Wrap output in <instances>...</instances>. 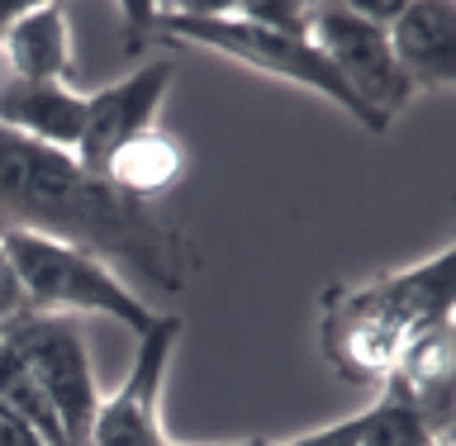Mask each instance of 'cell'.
<instances>
[{
	"instance_id": "6da1fadb",
	"label": "cell",
	"mask_w": 456,
	"mask_h": 446,
	"mask_svg": "<svg viewBox=\"0 0 456 446\" xmlns=\"http://www.w3.org/2000/svg\"><path fill=\"white\" fill-rule=\"evenodd\" d=\"M0 214L5 228H28L67 247L128 266L162 295H181L195 276V247L148 205L91 176L71 152L43 148L0 128Z\"/></svg>"
},
{
	"instance_id": "7a4b0ae2",
	"label": "cell",
	"mask_w": 456,
	"mask_h": 446,
	"mask_svg": "<svg viewBox=\"0 0 456 446\" xmlns=\"http://www.w3.org/2000/svg\"><path fill=\"white\" fill-rule=\"evenodd\" d=\"M447 323H452V247L423 266L399 271V276L356 285V290H333L323 309V352L342 376L385 385L409 337Z\"/></svg>"
},
{
	"instance_id": "3957f363",
	"label": "cell",
	"mask_w": 456,
	"mask_h": 446,
	"mask_svg": "<svg viewBox=\"0 0 456 446\" xmlns=\"http://www.w3.org/2000/svg\"><path fill=\"white\" fill-rule=\"evenodd\" d=\"M128 14L142 20V28H148L152 38L228 53L233 62L252 67V71H266V77H281L290 85H305V91H319L323 100H333L338 109H347L362 128H370V134H385V128H390V119H380L376 109H366L362 100L352 95V85L328 67V57L314 48L309 38L262 28V24L233 14L228 5H128Z\"/></svg>"
},
{
	"instance_id": "277c9868",
	"label": "cell",
	"mask_w": 456,
	"mask_h": 446,
	"mask_svg": "<svg viewBox=\"0 0 456 446\" xmlns=\"http://www.w3.org/2000/svg\"><path fill=\"white\" fill-rule=\"evenodd\" d=\"M0 247H5L14 280H20L24 313H57V319L100 313V319L134 328L138 337L152 333L157 319H162L152 304H142L138 290H128L114 276V266H105L100 256L81 247L28 233V228H0Z\"/></svg>"
},
{
	"instance_id": "5b68a950",
	"label": "cell",
	"mask_w": 456,
	"mask_h": 446,
	"mask_svg": "<svg viewBox=\"0 0 456 446\" xmlns=\"http://www.w3.org/2000/svg\"><path fill=\"white\" fill-rule=\"evenodd\" d=\"M0 337L28 361L67 446H86L91 418L100 409V385L77 323L57 319V313H20V319L0 323Z\"/></svg>"
},
{
	"instance_id": "8992f818",
	"label": "cell",
	"mask_w": 456,
	"mask_h": 446,
	"mask_svg": "<svg viewBox=\"0 0 456 446\" xmlns=\"http://www.w3.org/2000/svg\"><path fill=\"white\" fill-rule=\"evenodd\" d=\"M309 43L328 57V67L352 85V95L380 119L409 105L413 85L395 62L390 34L370 24L352 0H328V5H309Z\"/></svg>"
},
{
	"instance_id": "52a82bcc",
	"label": "cell",
	"mask_w": 456,
	"mask_h": 446,
	"mask_svg": "<svg viewBox=\"0 0 456 446\" xmlns=\"http://www.w3.org/2000/svg\"><path fill=\"white\" fill-rule=\"evenodd\" d=\"M181 342V319L162 313L152 333L138 337V356L128 366L124 385L114 394H100V409L91 418L86 446H162V390H167V366Z\"/></svg>"
},
{
	"instance_id": "ba28073f",
	"label": "cell",
	"mask_w": 456,
	"mask_h": 446,
	"mask_svg": "<svg viewBox=\"0 0 456 446\" xmlns=\"http://www.w3.org/2000/svg\"><path fill=\"white\" fill-rule=\"evenodd\" d=\"M171 81H176V62H142L138 71H128L124 81L86 95V128H81V142L71 157H77L91 176H100L105 162L128 138H138L152 128Z\"/></svg>"
},
{
	"instance_id": "9c48e42d",
	"label": "cell",
	"mask_w": 456,
	"mask_h": 446,
	"mask_svg": "<svg viewBox=\"0 0 456 446\" xmlns=\"http://www.w3.org/2000/svg\"><path fill=\"white\" fill-rule=\"evenodd\" d=\"M0 128L57 152H77L86 128V95L67 81H14L0 77Z\"/></svg>"
},
{
	"instance_id": "30bf717a",
	"label": "cell",
	"mask_w": 456,
	"mask_h": 446,
	"mask_svg": "<svg viewBox=\"0 0 456 446\" xmlns=\"http://www.w3.org/2000/svg\"><path fill=\"white\" fill-rule=\"evenodd\" d=\"M395 48L399 71L409 85H456V5L447 0H413L399 10V20L385 28Z\"/></svg>"
},
{
	"instance_id": "8fae6325",
	"label": "cell",
	"mask_w": 456,
	"mask_h": 446,
	"mask_svg": "<svg viewBox=\"0 0 456 446\" xmlns=\"http://www.w3.org/2000/svg\"><path fill=\"white\" fill-rule=\"evenodd\" d=\"M0 62L14 81H67L71 71V34H67V10L34 0L28 14L0 38Z\"/></svg>"
},
{
	"instance_id": "7c38bea8",
	"label": "cell",
	"mask_w": 456,
	"mask_h": 446,
	"mask_svg": "<svg viewBox=\"0 0 456 446\" xmlns=\"http://www.w3.org/2000/svg\"><path fill=\"white\" fill-rule=\"evenodd\" d=\"M185 171V148L171 134H157V128H148V134L128 138L119 152L105 162V171H100V181H110L119 195L138 199V205H148V199L167 195L171 185L181 181Z\"/></svg>"
},
{
	"instance_id": "4fadbf2b",
	"label": "cell",
	"mask_w": 456,
	"mask_h": 446,
	"mask_svg": "<svg viewBox=\"0 0 456 446\" xmlns=\"http://www.w3.org/2000/svg\"><path fill=\"white\" fill-rule=\"evenodd\" d=\"M0 404H10L48 446H67L62 427H57L48 399H43L38 380H34V370H28V361L10 347L5 337H0Z\"/></svg>"
},
{
	"instance_id": "5bb4252c",
	"label": "cell",
	"mask_w": 456,
	"mask_h": 446,
	"mask_svg": "<svg viewBox=\"0 0 456 446\" xmlns=\"http://www.w3.org/2000/svg\"><path fill=\"white\" fill-rule=\"evenodd\" d=\"M228 10L262 28H276V34L309 38V5H299V0H248V5H228Z\"/></svg>"
},
{
	"instance_id": "9a60e30c",
	"label": "cell",
	"mask_w": 456,
	"mask_h": 446,
	"mask_svg": "<svg viewBox=\"0 0 456 446\" xmlns=\"http://www.w3.org/2000/svg\"><path fill=\"white\" fill-rule=\"evenodd\" d=\"M20 313H24V295H20V280H14V266H10L5 247H0V323L20 319Z\"/></svg>"
},
{
	"instance_id": "2e32d148",
	"label": "cell",
	"mask_w": 456,
	"mask_h": 446,
	"mask_svg": "<svg viewBox=\"0 0 456 446\" xmlns=\"http://www.w3.org/2000/svg\"><path fill=\"white\" fill-rule=\"evenodd\" d=\"M0 446H48L10 404H0Z\"/></svg>"
},
{
	"instance_id": "e0dca14e",
	"label": "cell",
	"mask_w": 456,
	"mask_h": 446,
	"mask_svg": "<svg viewBox=\"0 0 456 446\" xmlns=\"http://www.w3.org/2000/svg\"><path fill=\"white\" fill-rule=\"evenodd\" d=\"M28 5H34V0H0V38H5L10 28L24 20V14H28Z\"/></svg>"
},
{
	"instance_id": "ac0fdd59",
	"label": "cell",
	"mask_w": 456,
	"mask_h": 446,
	"mask_svg": "<svg viewBox=\"0 0 456 446\" xmlns=\"http://www.w3.org/2000/svg\"><path fill=\"white\" fill-rule=\"evenodd\" d=\"M162 446H176V442H162ZM224 446H262V442H224Z\"/></svg>"
},
{
	"instance_id": "d6986e66",
	"label": "cell",
	"mask_w": 456,
	"mask_h": 446,
	"mask_svg": "<svg viewBox=\"0 0 456 446\" xmlns=\"http://www.w3.org/2000/svg\"><path fill=\"white\" fill-rule=\"evenodd\" d=\"M428 446H452V442H428Z\"/></svg>"
}]
</instances>
